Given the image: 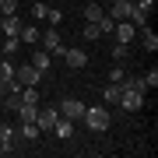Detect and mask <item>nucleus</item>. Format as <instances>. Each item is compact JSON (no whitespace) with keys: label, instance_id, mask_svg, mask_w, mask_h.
Listing matches in <instances>:
<instances>
[{"label":"nucleus","instance_id":"nucleus-3","mask_svg":"<svg viewBox=\"0 0 158 158\" xmlns=\"http://www.w3.org/2000/svg\"><path fill=\"white\" fill-rule=\"evenodd\" d=\"M39 46L49 53V56H63V49H67V46H63V39H60V32H56V25H49V28L39 35Z\"/></svg>","mask_w":158,"mask_h":158},{"label":"nucleus","instance_id":"nucleus-23","mask_svg":"<svg viewBox=\"0 0 158 158\" xmlns=\"http://www.w3.org/2000/svg\"><path fill=\"white\" fill-rule=\"evenodd\" d=\"M95 25H98V32H102V35H113V28H116V21H113L109 14H106V18H98Z\"/></svg>","mask_w":158,"mask_h":158},{"label":"nucleus","instance_id":"nucleus-28","mask_svg":"<svg viewBox=\"0 0 158 158\" xmlns=\"http://www.w3.org/2000/svg\"><path fill=\"white\" fill-rule=\"evenodd\" d=\"M46 21H49V25H60V21H63V11H56V7H49V11H46Z\"/></svg>","mask_w":158,"mask_h":158},{"label":"nucleus","instance_id":"nucleus-4","mask_svg":"<svg viewBox=\"0 0 158 158\" xmlns=\"http://www.w3.org/2000/svg\"><path fill=\"white\" fill-rule=\"evenodd\" d=\"M0 141H4L7 155H11V151H18V144H21V130H14L11 123H0Z\"/></svg>","mask_w":158,"mask_h":158},{"label":"nucleus","instance_id":"nucleus-2","mask_svg":"<svg viewBox=\"0 0 158 158\" xmlns=\"http://www.w3.org/2000/svg\"><path fill=\"white\" fill-rule=\"evenodd\" d=\"M39 77H42V70L35 67V63H14V81L21 88H39Z\"/></svg>","mask_w":158,"mask_h":158},{"label":"nucleus","instance_id":"nucleus-22","mask_svg":"<svg viewBox=\"0 0 158 158\" xmlns=\"http://www.w3.org/2000/svg\"><path fill=\"white\" fill-rule=\"evenodd\" d=\"M39 134H42V130L35 127V123H21V141H35Z\"/></svg>","mask_w":158,"mask_h":158},{"label":"nucleus","instance_id":"nucleus-9","mask_svg":"<svg viewBox=\"0 0 158 158\" xmlns=\"http://www.w3.org/2000/svg\"><path fill=\"white\" fill-rule=\"evenodd\" d=\"M60 116H67V119H81V116H85V102H81V98H63Z\"/></svg>","mask_w":158,"mask_h":158},{"label":"nucleus","instance_id":"nucleus-13","mask_svg":"<svg viewBox=\"0 0 158 158\" xmlns=\"http://www.w3.org/2000/svg\"><path fill=\"white\" fill-rule=\"evenodd\" d=\"M21 18H18V14H4V18H0V28H4V35H18V32H21Z\"/></svg>","mask_w":158,"mask_h":158},{"label":"nucleus","instance_id":"nucleus-17","mask_svg":"<svg viewBox=\"0 0 158 158\" xmlns=\"http://www.w3.org/2000/svg\"><path fill=\"white\" fill-rule=\"evenodd\" d=\"M0 49H4V56H11V60H14V53L21 49V39H18V35H7V39H4V46H0Z\"/></svg>","mask_w":158,"mask_h":158},{"label":"nucleus","instance_id":"nucleus-18","mask_svg":"<svg viewBox=\"0 0 158 158\" xmlns=\"http://www.w3.org/2000/svg\"><path fill=\"white\" fill-rule=\"evenodd\" d=\"M98 18H106V7H102V4H95V0H91V4L85 7V21H98Z\"/></svg>","mask_w":158,"mask_h":158},{"label":"nucleus","instance_id":"nucleus-12","mask_svg":"<svg viewBox=\"0 0 158 158\" xmlns=\"http://www.w3.org/2000/svg\"><path fill=\"white\" fill-rule=\"evenodd\" d=\"M39 25H21V32H18V39H21V46H39Z\"/></svg>","mask_w":158,"mask_h":158},{"label":"nucleus","instance_id":"nucleus-30","mask_svg":"<svg viewBox=\"0 0 158 158\" xmlns=\"http://www.w3.org/2000/svg\"><path fill=\"white\" fill-rule=\"evenodd\" d=\"M123 77H127L123 67H113V70H109V81H116V85H123Z\"/></svg>","mask_w":158,"mask_h":158},{"label":"nucleus","instance_id":"nucleus-20","mask_svg":"<svg viewBox=\"0 0 158 158\" xmlns=\"http://www.w3.org/2000/svg\"><path fill=\"white\" fill-rule=\"evenodd\" d=\"M123 88H130V91H141V95H148V85H144V77H123Z\"/></svg>","mask_w":158,"mask_h":158},{"label":"nucleus","instance_id":"nucleus-15","mask_svg":"<svg viewBox=\"0 0 158 158\" xmlns=\"http://www.w3.org/2000/svg\"><path fill=\"white\" fill-rule=\"evenodd\" d=\"M119 95H123V85H116V81H109V85L102 88V98H106L109 106H119Z\"/></svg>","mask_w":158,"mask_h":158},{"label":"nucleus","instance_id":"nucleus-34","mask_svg":"<svg viewBox=\"0 0 158 158\" xmlns=\"http://www.w3.org/2000/svg\"><path fill=\"white\" fill-rule=\"evenodd\" d=\"M130 4H134V0H130Z\"/></svg>","mask_w":158,"mask_h":158},{"label":"nucleus","instance_id":"nucleus-6","mask_svg":"<svg viewBox=\"0 0 158 158\" xmlns=\"http://www.w3.org/2000/svg\"><path fill=\"white\" fill-rule=\"evenodd\" d=\"M60 119V109H53V106H46V109H39V116H35V127L42 130V134H49L53 130V123Z\"/></svg>","mask_w":158,"mask_h":158},{"label":"nucleus","instance_id":"nucleus-8","mask_svg":"<svg viewBox=\"0 0 158 158\" xmlns=\"http://www.w3.org/2000/svg\"><path fill=\"white\" fill-rule=\"evenodd\" d=\"M63 60H67V67H88V53L81 49V46H70V49H63Z\"/></svg>","mask_w":158,"mask_h":158},{"label":"nucleus","instance_id":"nucleus-19","mask_svg":"<svg viewBox=\"0 0 158 158\" xmlns=\"http://www.w3.org/2000/svg\"><path fill=\"white\" fill-rule=\"evenodd\" d=\"M32 63H35V67H39V70L46 74V70H49V63H53V56H49V53H46V49H35V56H32Z\"/></svg>","mask_w":158,"mask_h":158},{"label":"nucleus","instance_id":"nucleus-26","mask_svg":"<svg viewBox=\"0 0 158 158\" xmlns=\"http://www.w3.org/2000/svg\"><path fill=\"white\" fill-rule=\"evenodd\" d=\"M21 102H32V106H39V88H21Z\"/></svg>","mask_w":158,"mask_h":158},{"label":"nucleus","instance_id":"nucleus-25","mask_svg":"<svg viewBox=\"0 0 158 158\" xmlns=\"http://www.w3.org/2000/svg\"><path fill=\"white\" fill-rule=\"evenodd\" d=\"M21 0H0V14H18Z\"/></svg>","mask_w":158,"mask_h":158},{"label":"nucleus","instance_id":"nucleus-1","mask_svg":"<svg viewBox=\"0 0 158 158\" xmlns=\"http://www.w3.org/2000/svg\"><path fill=\"white\" fill-rule=\"evenodd\" d=\"M85 127L88 130H95V134H102V130H109V123H113V116H109V109L106 106H85Z\"/></svg>","mask_w":158,"mask_h":158},{"label":"nucleus","instance_id":"nucleus-14","mask_svg":"<svg viewBox=\"0 0 158 158\" xmlns=\"http://www.w3.org/2000/svg\"><path fill=\"white\" fill-rule=\"evenodd\" d=\"M14 116L21 119V123H35V116H39V106H32V102H21Z\"/></svg>","mask_w":158,"mask_h":158},{"label":"nucleus","instance_id":"nucleus-29","mask_svg":"<svg viewBox=\"0 0 158 158\" xmlns=\"http://www.w3.org/2000/svg\"><path fill=\"white\" fill-rule=\"evenodd\" d=\"M144 85H148V91H151V88H158V70H155V67L144 74Z\"/></svg>","mask_w":158,"mask_h":158},{"label":"nucleus","instance_id":"nucleus-21","mask_svg":"<svg viewBox=\"0 0 158 158\" xmlns=\"http://www.w3.org/2000/svg\"><path fill=\"white\" fill-rule=\"evenodd\" d=\"M81 39H88V42H98V39H102L98 25H95V21H88V25H85V32H81Z\"/></svg>","mask_w":158,"mask_h":158},{"label":"nucleus","instance_id":"nucleus-10","mask_svg":"<svg viewBox=\"0 0 158 158\" xmlns=\"http://www.w3.org/2000/svg\"><path fill=\"white\" fill-rule=\"evenodd\" d=\"M130 11H134V4H130V0H113V7H106V14L113 18V21H127Z\"/></svg>","mask_w":158,"mask_h":158},{"label":"nucleus","instance_id":"nucleus-5","mask_svg":"<svg viewBox=\"0 0 158 158\" xmlns=\"http://www.w3.org/2000/svg\"><path fill=\"white\" fill-rule=\"evenodd\" d=\"M141 106H144V95H141V91L123 88V95H119V109H123V113H137Z\"/></svg>","mask_w":158,"mask_h":158},{"label":"nucleus","instance_id":"nucleus-11","mask_svg":"<svg viewBox=\"0 0 158 158\" xmlns=\"http://www.w3.org/2000/svg\"><path fill=\"white\" fill-rule=\"evenodd\" d=\"M49 134H56L60 141H70V137H74V119H67V116H60L56 123H53V130H49Z\"/></svg>","mask_w":158,"mask_h":158},{"label":"nucleus","instance_id":"nucleus-27","mask_svg":"<svg viewBox=\"0 0 158 158\" xmlns=\"http://www.w3.org/2000/svg\"><path fill=\"white\" fill-rule=\"evenodd\" d=\"M127 53H130V46H123V42H116V46H113V60L123 63V60H127Z\"/></svg>","mask_w":158,"mask_h":158},{"label":"nucleus","instance_id":"nucleus-35","mask_svg":"<svg viewBox=\"0 0 158 158\" xmlns=\"http://www.w3.org/2000/svg\"><path fill=\"white\" fill-rule=\"evenodd\" d=\"M0 18H4V14H0Z\"/></svg>","mask_w":158,"mask_h":158},{"label":"nucleus","instance_id":"nucleus-16","mask_svg":"<svg viewBox=\"0 0 158 158\" xmlns=\"http://www.w3.org/2000/svg\"><path fill=\"white\" fill-rule=\"evenodd\" d=\"M137 35H141V42H144V49H148V53H155V49H158V35L148 28V25H144V28H137Z\"/></svg>","mask_w":158,"mask_h":158},{"label":"nucleus","instance_id":"nucleus-24","mask_svg":"<svg viewBox=\"0 0 158 158\" xmlns=\"http://www.w3.org/2000/svg\"><path fill=\"white\" fill-rule=\"evenodd\" d=\"M28 7H32V18H35V21H46V11H49V7H46L42 0H35V4H28Z\"/></svg>","mask_w":158,"mask_h":158},{"label":"nucleus","instance_id":"nucleus-32","mask_svg":"<svg viewBox=\"0 0 158 158\" xmlns=\"http://www.w3.org/2000/svg\"><path fill=\"white\" fill-rule=\"evenodd\" d=\"M25 4H35V0H25Z\"/></svg>","mask_w":158,"mask_h":158},{"label":"nucleus","instance_id":"nucleus-7","mask_svg":"<svg viewBox=\"0 0 158 158\" xmlns=\"http://www.w3.org/2000/svg\"><path fill=\"white\" fill-rule=\"evenodd\" d=\"M113 39H116V42H123V46H130V42L137 39V28H134L130 21H116V28H113Z\"/></svg>","mask_w":158,"mask_h":158},{"label":"nucleus","instance_id":"nucleus-31","mask_svg":"<svg viewBox=\"0 0 158 158\" xmlns=\"http://www.w3.org/2000/svg\"><path fill=\"white\" fill-rule=\"evenodd\" d=\"M0 155H7V148H4V141H0Z\"/></svg>","mask_w":158,"mask_h":158},{"label":"nucleus","instance_id":"nucleus-33","mask_svg":"<svg viewBox=\"0 0 158 158\" xmlns=\"http://www.w3.org/2000/svg\"><path fill=\"white\" fill-rule=\"evenodd\" d=\"M0 56H4V49H0Z\"/></svg>","mask_w":158,"mask_h":158}]
</instances>
